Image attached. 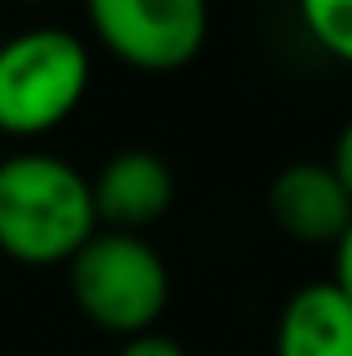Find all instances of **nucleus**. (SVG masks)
Wrapping results in <instances>:
<instances>
[{
  "instance_id": "obj_9",
  "label": "nucleus",
  "mask_w": 352,
  "mask_h": 356,
  "mask_svg": "<svg viewBox=\"0 0 352 356\" xmlns=\"http://www.w3.org/2000/svg\"><path fill=\"white\" fill-rule=\"evenodd\" d=\"M116 356H186V353H182L178 340L162 336V332H141V336H129Z\"/></svg>"
},
{
  "instance_id": "obj_5",
  "label": "nucleus",
  "mask_w": 352,
  "mask_h": 356,
  "mask_svg": "<svg viewBox=\"0 0 352 356\" xmlns=\"http://www.w3.org/2000/svg\"><path fill=\"white\" fill-rule=\"evenodd\" d=\"M170 203H175V175L150 149H120L91 178L95 224H104L108 232H141L158 224L170 211Z\"/></svg>"
},
{
  "instance_id": "obj_2",
  "label": "nucleus",
  "mask_w": 352,
  "mask_h": 356,
  "mask_svg": "<svg viewBox=\"0 0 352 356\" xmlns=\"http://www.w3.org/2000/svg\"><path fill=\"white\" fill-rule=\"evenodd\" d=\"M91 88L79 33L38 25L0 42V137H42L75 116Z\"/></svg>"
},
{
  "instance_id": "obj_11",
  "label": "nucleus",
  "mask_w": 352,
  "mask_h": 356,
  "mask_svg": "<svg viewBox=\"0 0 352 356\" xmlns=\"http://www.w3.org/2000/svg\"><path fill=\"white\" fill-rule=\"evenodd\" d=\"M332 175L340 178V186L349 191V199H352V116H349V124L340 129V137H336V145H332Z\"/></svg>"
},
{
  "instance_id": "obj_8",
  "label": "nucleus",
  "mask_w": 352,
  "mask_h": 356,
  "mask_svg": "<svg viewBox=\"0 0 352 356\" xmlns=\"http://www.w3.org/2000/svg\"><path fill=\"white\" fill-rule=\"evenodd\" d=\"M298 21L328 58L352 67V0H298Z\"/></svg>"
},
{
  "instance_id": "obj_6",
  "label": "nucleus",
  "mask_w": 352,
  "mask_h": 356,
  "mask_svg": "<svg viewBox=\"0 0 352 356\" xmlns=\"http://www.w3.org/2000/svg\"><path fill=\"white\" fill-rule=\"evenodd\" d=\"M269 216L303 245H336L352 220V199L328 162H294L269 182Z\"/></svg>"
},
{
  "instance_id": "obj_4",
  "label": "nucleus",
  "mask_w": 352,
  "mask_h": 356,
  "mask_svg": "<svg viewBox=\"0 0 352 356\" xmlns=\"http://www.w3.org/2000/svg\"><path fill=\"white\" fill-rule=\"evenodd\" d=\"M99 46L133 71H182L207 42V0H88Z\"/></svg>"
},
{
  "instance_id": "obj_12",
  "label": "nucleus",
  "mask_w": 352,
  "mask_h": 356,
  "mask_svg": "<svg viewBox=\"0 0 352 356\" xmlns=\"http://www.w3.org/2000/svg\"><path fill=\"white\" fill-rule=\"evenodd\" d=\"M21 4H46V0H21Z\"/></svg>"
},
{
  "instance_id": "obj_1",
  "label": "nucleus",
  "mask_w": 352,
  "mask_h": 356,
  "mask_svg": "<svg viewBox=\"0 0 352 356\" xmlns=\"http://www.w3.org/2000/svg\"><path fill=\"white\" fill-rule=\"evenodd\" d=\"M95 232L91 178L67 158L25 149L0 162V261L63 266Z\"/></svg>"
},
{
  "instance_id": "obj_3",
  "label": "nucleus",
  "mask_w": 352,
  "mask_h": 356,
  "mask_svg": "<svg viewBox=\"0 0 352 356\" xmlns=\"http://www.w3.org/2000/svg\"><path fill=\"white\" fill-rule=\"evenodd\" d=\"M71 266V298L95 327L112 336L154 332L170 302V273L154 245L137 232H95L67 261Z\"/></svg>"
},
{
  "instance_id": "obj_10",
  "label": "nucleus",
  "mask_w": 352,
  "mask_h": 356,
  "mask_svg": "<svg viewBox=\"0 0 352 356\" xmlns=\"http://www.w3.org/2000/svg\"><path fill=\"white\" fill-rule=\"evenodd\" d=\"M332 249H336V261H332V277H328V282L352 302V220H349V228L340 232V241H336Z\"/></svg>"
},
{
  "instance_id": "obj_7",
  "label": "nucleus",
  "mask_w": 352,
  "mask_h": 356,
  "mask_svg": "<svg viewBox=\"0 0 352 356\" xmlns=\"http://www.w3.org/2000/svg\"><path fill=\"white\" fill-rule=\"evenodd\" d=\"M273 356H352V302L332 282L298 286L278 315Z\"/></svg>"
}]
</instances>
